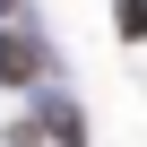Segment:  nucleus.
<instances>
[{
  "label": "nucleus",
  "instance_id": "1",
  "mask_svg": "<svg viewBox=\"0 0 147 147\" xmlns=\"http://www.w3.org/2000/svg\"><path fill=\"white\" fill-rule=\"evenodd\" d=\"M43 69H52L43 35H26V26H0V87H43Z\"/></svg>",
  "mask_w": 147,
  "mask_h": 147
},
{
  "label": "nucleus",
  "instance_id": "2",
  "mask_svg": "<svg viewBox=\"0 0 147 147\" xmlns=\"http://www.w3.org/2000/svg\"><path fill=\"white\" fill-rule=\"evenodd\" d=\"M43 138H69V147H78V138H87V121H78V104H52V113H43Z\"/></svg>",
  "mask_w": 147,
  "mask_h": 147
},
{
  "label": "nucleus",
  "instance_id": "3",
  "mask_svg": "<svg viewBox=\"0 0 147 147\" xmlns=\"http://www.w3.org/2000/svg\"><path fill=\"white\" fill-rule=\"evenodd\" d=\"M113 26H121V35L138 43V35H147V0H113Z\"/></svg>",
  "mask_w": 147,
  "mask_h": 147
},
{
  "label": "nucleus",
  "instance_id": "4",
  "mask_svg": "<svg viewBox=\"0 0 147 147\" xmlns=\"http://www.w3.org/2000/svg\"><path fill=\"white\" fill-rule=\"evenodd\" d=\"M9 9H18V0H0V26H9Z\"/></svg>",
  "mask_w": 147,
  "mask_h": 147
}]
</instances>
